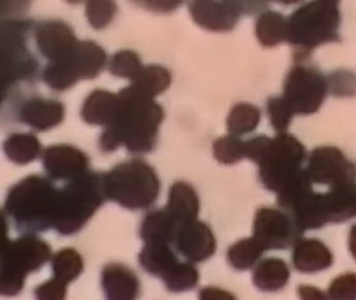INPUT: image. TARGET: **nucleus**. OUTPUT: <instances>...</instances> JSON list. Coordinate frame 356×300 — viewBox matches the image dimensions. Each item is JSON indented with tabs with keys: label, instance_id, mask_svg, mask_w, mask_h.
I'll list each match as a JSON object with an SVG mask.
<instances>
[{
	"label": "nucleus",
	"instance_id": "nucleus-4",
	"mask_svg": "<svg viewBox=\"0 0 356 300\" xmlns=\"http://www.w3.org/2000/svg\"><path fill=\"white\" fill-rule=\"evenodd\" d=\"M103 181L106 198L131 210L147 208L159 194L155 171L140 160L118 165L103 175Z\"/></svg>",
	"mask_w": 356,
	"mask_h": 300
},
{
	"label": "nucleus",
	"instance_id": "nucleus-16",
	"mask_svg": "<svg viewBox=\"0 0 356 300\" xmlns=\"http://www.w3.org/2000/svg\"><path fill=\"white\" fill-rule=\"evenodd\" d=\"M76 42L72 29L63 23H45L37 31V43L40 51L51 62L65 56Z\"/></svg>",
	"mask_w": 356,
	"mask_h": 300
},
{
	"label": "nucleus",
	"instance_id": "nucleus-2",
	"mask_svg": "<svg viewBox=\"0 0 356 300\" xmlns=\"http://www.w3.org/2000/svg\"><path fill=\"white\" fill-rule=\"evenodd\" d=\"M304 156L303 145L285 133L273 139L261 135L245 142V158L257 162L264 187L277 194L304 174L305 170L301 168Z\"/></svg>",
	"mask_w": 356,
	"mask_h": 300
},
{
	"label": "nucleus",
	"instance_id": "nucleus-27",
	"mask_svg": "<svg viewBox=\"0 0 356 300\" xmlns=\"http://www.w3.org/2000/svg\"><path fill=\"white\" fill-rule=\"evenodd\" d=\"M266 251L255 238L241 240L229 248V262L237 270H247L256 264Z\"/></svg>",
	"mask_w": 356,
	"mask_h": 300
},
{
	"label": "nucleus",
	"instance_id": "nucleus-8",
	"mask_svg": "<svg viewBox=\"0 0 356 300\" xmlns=\"http://www.w3.org/2000/svg\"><path fill=\"white\" fill-rule=\"evenodd\" d=\"M105 62V51L99 45L78 41L65 56L49 62L43 76L53 89H67L79 79L97 76Z\"/></svg>",
	"mask_w": 356,
	"mask_h": 300
},
{
	"label": "nucleus",
	"instance_id": "nucleus-15",
	"mask_svg": "<svg viewBox=\"0 0 356 300\" xmlns=\"http://www.w3.org/2000/svg\"><path fill=\"white\" fill-rule=\"evenodd\" d=\"M102 287L107 300H136L138 297V278L124 265L106 267L102 274Z\"/></svg>",
	"mask_w": 356,
	"mask_h": 300
},
{
	"label": "nucleus",
	"instance_id": "nucleus-18",
	"mask_svg": "<svg viewBox=\"0 0 356 300\" xmlns=\"http://www.w3.org/2000/svg\"><path fill=\"white\" fill-rule=\"evenodd\" d=\"M120 102V96L111 92L95 91L83 106V118L91 124L108 126L118 114Z\"/></svg>",
	"mask_w": 356,
	"mask_h": 300
},
{
	"label": "nucleus",
	"instance_id": "nucleus-11",
	"mask_svg": "<svg viewBox=\"0 0 356 300\" xmlns=\"http://www.w3.org/2000/svg\"><path fill=\"white\" fill-rule=\"evenodd\" d=\"M253 237L264 249H285L299 241L302 231L293 218L275 208H260L254 221Z\"/></svg>",
	"mask_w": 356,
	"mask_h": 300
},
{
	"label": "nucleus",
	"instance_id": "nucleus-17",
	"mask_svg": "<svg viewBox=\"0 0 356 300\" xmlns=\"http://www.w3.org/2000/svg\"><path fill=\"white\" fill-rule=\"evenodd\" d=\"M330 250L316 239L299 240L293 253V266L300 272L314 273L325 270L332 264Z\"/></svg>",
	"mask_w": 356,
	"mask_h": 300
},
{
	"label": "nucleus",
	"instance_id": "nucleus-9",
	"mask_svg": "<svg viewBox=\"0 0 356 300\" xmlns=\"http://www.w3.org/2000/svg\"><path fill=\"white\" fill-rule=\"evenodd\" d=\"M305 171L310 183L329 185L332 191L355 189V166L337 148H316Z\"/></svg>",
	"mask_w": 356,
	"mask_h": 300
},
{
	"label": "nucleus",
	"instance_id": "nucleus-1",
	"mask_svg": "<svg viewBox=\"0 0 356 300\" xmlns=\"http://www.w3.org/2000/svg\"><path fill=\"white\" fill-rule=\"evenodd\" d=\"M118 114L101 138L104 150L127 146L135 152L149 151L155 143L163 112L153 98L145 97L130 87L120 94Z\"/></svg>",
	"mask_w": 356,
	"mask_h": 300
},
{
	"label": "nucleus",
	"instance_id": "nucleus-40",
	"mask_svg": "<svg viewBox=\"0 0 356 300\" xmlns=\"http://www.w3.org/2000/svg\"><path fill=\"white\" fill-rule=\"evenodd\" d=\"M353 210H354V215H356V190H355V193H354Z\"/></svg>",
	"mask_w": 356,
	"mask_h": 300
},
{
	"label": "nucleus",
	"instance_id": "nucleus-22",
	"mask_svg": "<svg viewBox=\"0 0 356 300\" xmlns=\"http://www.w3.org/2000/svg\"><path fill=\"white\" fill-rule=\"evenodd\" d=\"M170 244L154 242L145 243L139 254V262L147 272L162 277L179 262Z\"/></svg>",
	"mask_w": 356,
	"mask_h": 300
},
{
	"label": "nucleus",
	"instance_id": "nucleus-20",
	"mask_svg": "<svg viewBox=\"0 0 356 300\" xmlns=\"http://www.w3.org/2000/svg\"><path fill=\"white\" fill-rule=\"evenodd\" d=\"M64 108L51 100H30L22 110V120L35 128L45 131L59 124L63 119Z\"/></svg>",
	"mask_w": 356,
	"mask_h": 300
},
{
	"label": "nucleus",
	"instance_id": "nucleus-24",
	"mask_svg": "<svg viewBox=\"0 0 356 300\" xmlns=\"http://www.w3.org/2000/svg\"><path fill=\"white\" fill-rule=\"evenodd\" d=\"M170 83V75L166 69L159 66L143 67L132 79L130 88L145 97L153 98L163 92Z\"/></svg>",
	"mask_w": 356,
	"mask_h": 300
},
{
	"label": "nucleus",
	"instance_id": "nucleus-14",
	"mask_svg": "<svg viewBox=\"0 0 356 300\" xmlns=\"http://www.w3.org/2000/svg\"><path fill=\"white\" fill-rule=\"evenodd\" d=\"M237 2L197 1L191 4V12L195 22L211 31L232 28L239 16Z\"/></svg>",
	"mask_w": 356,
	"mask_h": 300
},
{
	"label": "nucleus",
	"instance_id": "nucleus-6",
	"mask_svg": "<svg viewBox=\"0 0 356 300\" xmlns=\"http://www.w3.org/2000/svg\"><path fill=\"white\" fill-rule=\"evenodd\" d=\"M339 24L337 2H308L287 20V41L308 51L321 44L337 41Z\"/></svg>",
	"mask_w": 356,
	"mask_h": 300
},
{
	"label": "nucleus",
	"instance_id": "nucleus-10",
	"mask_svg": "<svg viewBox=\"0 0 356 300\" xmlns=\"http://www.w3.org/2000/svg\"><path fill=\"white\" fill-rule=\"evenodd\" d=\"M326 95L324 77L312 68L297 66L291 69L284 83L281 97L295 114L316 112Z\"/></svg>",
	"mask_w": 356,
	"mask_h": 300
},
{
	"label": "nucleus",
	"instance_id": "nucleus-31",
	"mask_svg": "<svg viewBox=\"0 0 356 300\" xmlns=\"http://www.w3.org/2000/svg\"><path fill=\"white\" fill-rule=\"evenodd\" d=\"M213 149L216 158L225 164H233L245 158V142L234 135L216 140Z\"/></svg>",
	"mask_w": 356,
	"mask_h": 300
},
{
	"label": "nucleus",
	"instance_id": "nucleus-12",
	"mask_svg": "<svg viewBox=\"0 0 356 300\" xmlns=\"http://www.w3.org/2000/svg\"><path fill=\"white\" fill-rule=\"evenodd\" d=\"M176 249L187 260L203 262L216 251V239L205 223L193 220L177 225L174 235Z\"/></svg>",
	"mask_w": 356,
	"mask_h": 300
},
{
	"label": "nucleus",
	"instance_id": "nucleus-26",
	"mask_svg": "<svg viewBox=\"0 0 356 300\" xmlns=\"http://www.w3.org/2000/svg\"><path fill=\"white\" fill-rule=\"evenodd\" d=\"M8 158L17 164L32 162L40 153V144L36 137L28 133H16L5 143Z\"/></svg>",
	"mask_w": 356,
	"mask_h": 300
},
{
	"label": "nucleus",
	"instance_id": "nucleus-13",
	"mask_svg": "<svg viewBox=\"0 0 356 300\" xmlns=\"http://www.w3.org/2000/svg\"><path fill=\"white\" fill-rule=\"evenodd\" d=\"M45 170L56 179H74L87 172L88 160L84 153L70 146L47 148L43 154Z\"/></svg>",
	"mask_w": 356,
	"mask_h": 300
},
{
	"label": "nucleus",
	"instance_id": "nucleus-35",
	"mask_svg": "<svg viewBox=\"0 0 356 300\" xmlns=\"http://www.w3.org/2000/svg\"><path fill=\"white\" fill-rule=\"evenodd\" d=\"M115 12V3L111 1H90L86 6L89 22L95 28L106 26L112 20Z\"/></svg>",
	"mask_w": 356,
	"mask_h": 300
},
{
	"label": "nucleus",
	"instance_id": "nucleus-21",
	"mask_svg": "<svg viewBox=\"0 0 356 300\" xmlns=\"http://www.w3.org/2000/svg\"><path fill=\"white\" fill-rule=\"evenodd\" d=\"M289 279V266L277 258L262 260L253 273L254 285L262 291H278L286 285Z\"/></svg>",
	"mask_w": 356,
	"mask_h": 300
},
{
	"label": "nucleus",
	"instance_id": "nucleus-5",
	"mask_svg": "<svg viewBox=\"0 0 356 300\" xmlns=\"http://www.w3.org/2000/svg\"><path fill=\"white\" fill-rule=\"evenodd\" d=\"M105 199L103 175L86 172L72 179L60 190L56 231L62 235L80 231Z\"/></svg>",
	"mask_w": 356,
	"mask_h": 300
},
{
	"label": "nucleus",
	"instance_id": "nucleus-32",
	"mask_svg": "<svg viewBox=\"0 0 356 300\" xmlns=\"http://www.w3.org/2000/svg\"><path fill=\"white\" fill-rule=\"evenodd\" d=\"M140 60L135 52L124 50L114 54L110 62V71L120 77L133 79L141 70Z\"/></svg>",
	"mask_w": 356,
	"mask_h": 300
},
{
	"label": "nucleus",
	"instance_id": "nucleus-37",
	"mask_svg": "<svg viewBox=\"0 0 356 300\" xmlns=\"http://www.w3.org/2000/svg\"><path fill=\"white\" fill-rule=\"evenodd\" d=\"M200 300H236L232 294L218 288H204L200 293Z\"/></svg>",
	"mask_w": 356,
	"mask_h": 300
},
{
	"label": "nucleus",
	"instance_id": "nucleus-19",
	"mask_svg": "<svg viewBox=\"0 0 356 300\" xmlns=\"http://www.w3.org/2000/svg\"><path fill=\"white\" fill-rule=\"evenodd\" d=\"M199 208V198L191 185L184 183L172 185L165 210L178 224L195 220Z\"/></svg>",
	"mask_w": 356,
	"mask_h": 300
},
{
	"label": "nucleus",
	"instance_id": "nucleus-29",
	"mask_svg": "<svg viewBox=\"0 0 356 300\" xmlns=\"http://www.w3.org/2000/svg\"><path fill=\"white\" fill-rule=\"evenodd\" d=\"M260 120V112L257 108L248 103H239L231 110L228 117V131L237 137L254 131Z\"/></svg>",
	"mask_w": 356,
	"mask_h": 300
},
{
	"label": "nucleus",
	"instance_id": "nucleus-7",
	"mask_svg": "<svg viewBox=\"0 0 356 300\" xmlns=\"http://www.w3.org/2000/svg\"><path fill=\"white\" fill-rule=\"evenodd\" d=\"M49 258V246L32 235L5 242L1 256V294L17 295L24 288L26 277L41 268Z\"/></svg>",
	"mask_w": 356,
	"mask_h": 300
},
{
	"label": "nucleus",
	"instance_id": "nucleus-36",
	"mask_svg": "<svg viewBox=\"0 0 356 300\" xmlns=\"http://www.w3.org/2000/svg\"><path fill=\"white\" fill-rule=\"evenodd\" d=\"M66 283L54 277L35 290L37 300H65Z\"/></svg>",
	"mask_w": 356,
	"mask_h": 300
},
{
	"label": "nucleus",
	"instance_id": "nucleus-34",
	"mask_svg": "<svg viewBox=\"0 0 356 300\" xmlns=\"http://www.w3.org/2000/svg\"><path fill=\"white\" fill-rule=\"evenodd\" d=\"M330 300H356V274L346 273L337 277L328 288Z\"/></svg>",
	"mask_w": 356,
	"mask_h": 300
},
{
	"label": "nucleus",
	"instance_id": "nucleus-30",
	"mask_svg": "<svg viewBox=\"0 0 356 300\" xmlns=\"http://www.w3.org/2000/svg\"><path fill=\"white\" fill-rule=\"evenodd\" d=\"M161 278L170 292H185L197 285L199 272L189 262H178Z\"/></svg>",
	"mask_w": 356,
	"mask_h": 300
},
{
	"label": "nucleus",
	"instance_id": "nucleus-33",
	"mask_svg": "<svg viewBox=\"0 0 356 300\" xmlns=\"http://www.w3.org/2000/svg\"><path fill=\"white\" fill-rule=\"evenodd\" d=\"M268 112L273 127L280 133H284L291 123L293 112L281 96L268 100Z\"/></svg>",
	"mask_w": 356,
	"mask_h": 300
},
{
	"label": "nucleus",
	"instance_id": "nucleus-3",
	"mask_svg": "<svg viewBox=\"0 0 356 300\" xmlns=\"http://www.w3.org/2000/svg\"><path fill=\"white\" fill-rule=\"evenodd\" d=\"M59 196L47 179L30 176L10 191L6 210L22 231H45L55 227Z\"/></svg>",
	"mask_w": 356,
	"mask_h": 300
},
{
	"label": "nucleus",
	"instance_id": "nucleus-28",
	"mask_svg": "<svg viewBox=\"0 0 356 300\" xmlns=\"http://www.w3.org/2000/svg\"><path fill=\"white\" fill-rule=\"evenodd\" d=\"M51 265L56 278L66 285L78 278L83 271L82 256L72 248H65L57 252L51 260Z\"/></svg>",
	"mask_w": 356,
	"mask_h": 300
},
{
	"label": "nucleus",
	"instance_id": "nucleus-25",
	"mask_svg": "<svg viewBox=\"0 0 356 300\" xmlns=\"http://www.w3.org/2000/svg\"><path fill=\"white\" fill-rule=\"evenodd\" d=\"M287 20L280 12H266L256 22V35L262 45H277L287 41Z\"/></svg>",
	"mask_w": 356,
	"mask_h": 300
},
{
	"label": "nucleus",
	"instance_id": "nucleus-39",
	"mask_svg": "<svg viewBox=\"0 0 356 300\" xmlns=\"http://www.w3.org/2000/svg\"><path fill=\"white\" fill-rule=\"evenodd\" d=\"M349 247L352 256L356 260V225H354L350 231Z\"/></svg>",
	"mask_w": 356,
	"mask_h": 300
},
{
	"label": "nucleus",
	"instance_id": "nucleus-23",
	"mask_svg": "<svg viewBox=\"0 0 356 300\" xmlns=\"http://www.w3.org/2000/svg\"><path fill=\"white\" fill-rule=\"evenodd\" d=\"M178 223L168 214V210H155L149 212L143 224L140 235L145 243H172Z\"/></svg>",
	"mask_w": 356,
	"mask_h": 300
},
{
	"label": "nucleus",
	"instance_id": "nucleus-38",
	"mask_svg": "<svg viewBox=\"0 0 356 300\" xmlns=\"http://www.w3.org/2000/svg\"><path fill=\"white\" fill-rule=\"evenodd\" d=\"M298 294L301 300H328L321 290L312 285H300L298 288Z\"/></svg>",
	"mask_w": 356,
	"mask_h": 300
}]
</instances>
